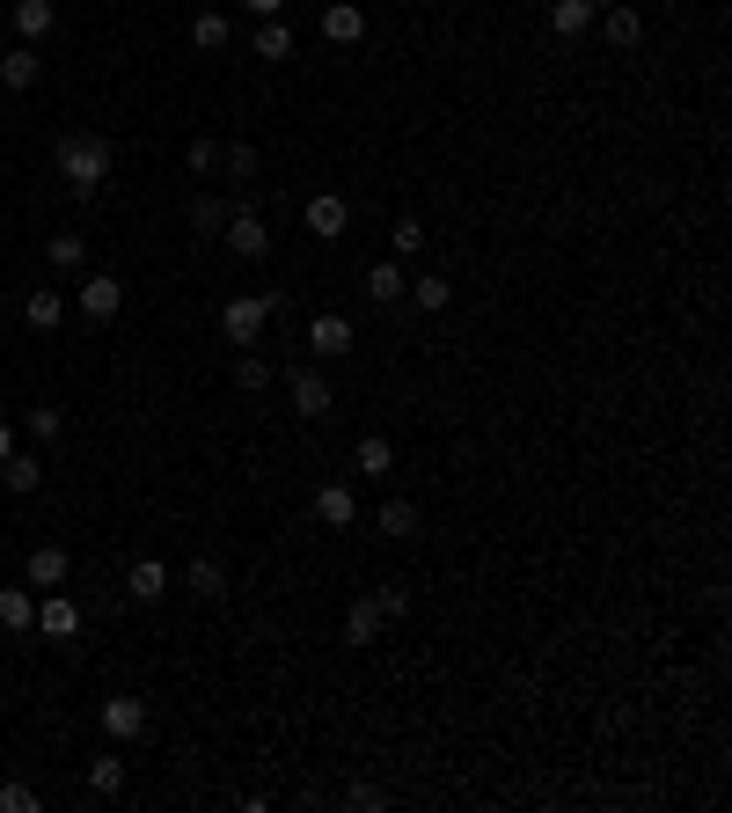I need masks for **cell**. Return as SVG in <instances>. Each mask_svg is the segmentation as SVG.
Masks as SVG:
<instances>
[{"instance_id":"6da1fadb","label":"cell","mask_w":732,"mask_h":813,"mask_svg":"<svg viewBox=\"0 0 732 813\" xmlns=\"http://www.w3.org/2000/svg\"><path fill=\"white\" fill-rule=\"evenodd\" d=\"M59 177H67L73 198H96L110 184V140L103 132H67L59 140Z\"/></svg>"},{"instance_id":"7a4b0ae2","label":"cell","mask_w":732,"mask_h":813,"mask_svg":"<svg viewBox=\"0 0 732 813\" xmlns=\"http://www.w3.org/2000/svg\"><path fill=\"white\" fill-rule=\"evenodd\" d=\"M271 316H279V294H235V301H220V337L235 353H249Z\"/></svg>"},{"instance_id":"3957f363","label":"cell","mask_w":732,"mask_h":813,"mask_svg":"<svg viewBox=\"0 0 732 813\" xmlns=\"http://www.w3.org/2000/svg\"><path fill=\"white\" fill-rule=\"evenodd\" d=\"M286 404H294V418H330V404H337L330 374L323 367H294L286 374Z\"/></svg>"},{"instance_id":"277c9868","label":"cell","mask_w":732,"mask_h":813,"mask_svg":"<svg viewBox=\"0 0 732 813\" xmlns=\"http://www.w3.org/2000/svg\"><path fill=\"white\" fill-rule=\"evenodd\" d=\"M227 249H235V257H249V265H257V257H271V228H264V212L257 206H249V198H243V206H227Z\"/></svg>"},{"instance_id":"5b68a950","label":"cell","mask_w":732,"mask_h":813,"mask_svg":"<svg viewBox=\"0 0 732 813\" xmlns=\"http://www.w3.org/2000/svg\"><path fill=\"white\" fill-rule=\"evenodd\" d=\"M73 308H81L88 323H110L125 308V279H110V271H88L81 286H73Z\"/></svg>"},{"instance_id":"8992f818","label":"cell","mask_w":732,"mask_h":813,"mask_svg":"<svg viewBox=\"0 0 732 813\" xmlns=\"http://www.w3.org/2000/svg\"><path fill=\"white\" fill-rule=\"evenodd\" d=\"M300 220H308V235H315V242H337V235L352 228V206H345V198H337V191H315Z\"/></svg>"},{"instance_id":"52a82bcc","label":"cell","mask_w":732,"mask_h":813,"mask_svg":"<svg viewBox=\"0 0 732 813\" xmlns=\"http://www.w3.org/2000/svg\"><path fill=\"white\" fill-rule=\"evenodd\" d=\"M161 594H169V565H161V557H140V565L125 572V602L132 608H155Z\"/></svg>"},{"instance_id":"ba28073f","label":"cell","mask_w":732,"mask_h":813,"mask_svg":"<svg viewBox=\"0 0 732 813\" xmlns=\"http://www.w3.org/2000/svg\"><path fill=\"white\" fill-rule=\"evenodd\" d=\"M67 549H59V543H37L30 549V565H22V586H37V594H52V586H67Z\"/></svg>"},{"instance_id":"9c48e42d","label":"cell","mask_w":732,"mask_h":813,"mask_svg":"<svg viewBox=\"0 0 732 813\" xmlns=\"http://www.w3.org/2000/svg\"><path fill=\"white\" fill-rule=\"evenodd\" d=\"M103 733H110V741H140V733H147V704H140V696H110V704H103Z\"/></svg>"},{"instance_id":"30bf717a","label":"cell","mask_w":732,"mask_h":813,"mask_svg":"<svg viewBox=\"0 0 732 813\" xmlns=\"http://www.w3.org/2000/svg\"><path fill=\"white\" fill-rule=\"evenodd\" d=\"M323 37H330V44H359L366 37V8L359 0H330V8H323Z\"/></svg>"},{"instance_id":"8fae6325","label":"cell","mask_w":732,"mask_h":813,"mask_svg":"<svg viewBox=\"0 0 732 813\" xmlns=\"http://www.w3.org/2000/svg\"><path fill=\"white\" fill-rule=\"evenodd\" d=\"M37 631H44V637H59V645H67V637L81 631V608H73L67 594H44V602H37Z\"/></svg>"},{"instance_id":"7c38bea8","label":"cell","mask_w":732,"mask_h":813,"mask_svg":"<svg viewBox=\"0 0 732 813\" xmlns=\"http://www.w3.org/2000/svg\"><path fill=\"white\" fill-rule=\"evenodd\" d=\"M308 353H315V359L352 353V323H345V316H315V323H308Z\"/></svg>"},{"instance_id":"4fadbf2b","label":"cell","mask_w":732,"mask_h":813,"mask_svg":"<svg viewBox=\"0 0 732 813\" xmlns=\"http://www.w3.org/2000/svg\"><path fill=\"white\" fill-rule=\"evenodd\" d=\"M315 520L352 528V520H359V498H352V484H323V492H315Z\"/></svg>"},{"instance_id":"5bb4252c","label":"cell","mask_w":732,"mask_h":813,"mask_svg":"<svg viewBox=\"0 0 732 813\" xmlns=\"http://www.w3.org/2000/svg\"><path fill=\"white\" fill-rule=\"evenodd\" d=\"M403 294H410V279H403V265H396V257H382V265L366 271V301H382V308H396Z\"/></svg>"},{"instance_id":"9a60e30c","label":"cell","mask_w":732,"mask_h":813,"mask_svg":"<svg viewBox=\"0 0 732 813\" xmlns=\"http://www.w3.org/2000/svg\"><path fill=\"white\" fill-rule=\"evenodd\" d=\"M601 37H609V44H637V37H645V16H637V8H630V0H615V8H601Z\"/></svg>"},{"instance_id":"2e32d148","label":"cell","mask_w":732,"mask_h":813,"mask_svg":"<svg viewBox=\"0 0 732 813\" xmlns=\"http://www.w3.org/2000/svg\"><path fill=\"white\" fill-rule=\"evenodd\" d=\"M352 469H359V477H388V469H396V440H382V433H366V440L352 447Z\"/></svg>"},{"instance_id":"e0dca14e","label":"cell","mask_w":732,"mask_h":813,"mask_svg":"<svg viewBox=\"0 0 732 813\" xmlns=\"http://www.w3.org/2000/svg\"><path fill=\"white\" fill-rule=\"evenodd\" d=\"M0 631H37V594L30 586H0Z\"/></svg>"},{"instance_id":"ac0fdd59","label":"cell","mask_w":732,"mask_h":813,"mask_svg":"<svg viewBox=\"0 0 732 813\" xmlns=\"http://www.w3.org/2000/svg\"><path fill=\"white\" fill-rule=\"evenodd\" d=\"M37 73H44L37 44H16V52H0V81H8V89H37Z\"/></svg>"},{"instance_id":"d6986e66","label":"cell","mask_w":732,"mask_h":813,"mask_svg":"<svg viewBox=\"0 0 732 813\" xmlns=\"http://www.w3.org/2000/svg\"><path fill=\"white\" fill-rule=\"evenodd\" d=\"M52 22H59V8H52V0H16V37H22V44L52 37Z\"/></svg>"},{"instance_id":"ffe728a7","label":"cell","mask_w":732,"mask_h":813,"mask_svg":"<svg viewBox=\"0 0 732 813\" xmlns=\"http://www.w3.org/2000/svg\"><path fill=\"white\" fill-rule=\"evenodd\" d=\"M22 323H30V330H59V323H67V294H52V286L30 294V301H22Z\"/></svg>"},{"instance_id":"44dd1931","label":"cell","mask_w":732,"mask_h":813,"mask_svg":"<svg viewBox=\"0 0 732 813\" xmlns=\"http://www.w3.org/2000/svg\"><path fill=\"white\" fill-rule=\"evenodd\" d=\"M382 608H374V602H352L345 608V645H374V637H382Z\"/></svg>"},{"instance_id":"7402d4cb","label":"cell","mask_w":732,"mask_h":813,"mask_svg":"<svg viewBox=\"0 0 732 813\" xmlns=\"http://www.w3.org/2000/svg\"><path fill=\"white\" fill-rule=\"evenodd\" d=\"M0 484H8V492H22V498H30L37 484H44V462H37V455H8V462H0Z\"/></svg>"},{"instance_id":"603a6c76","label":"cell","mask_w":732,"mask_h":813,"mask_svg":"<svg viewBox=\"0 0 732 813\" xmlns=\"http://www.w3.org/2000/svg\"><path fill=\"white\" fill-rule=\"evenodd\" d=\"M184 586H191L198 602H220V594H227V572L212 565V557H191V572H184Z\"/></svg>"},{"instance_id":"cb8c5ba5","label":"cell","mask_w":732,"mask_h":813,"mask_svg":"<svg viewBox=\"0 0 732 813\" xmlns=\"http://www.w3.org/2000/svg\"><path fill=\"white\" fill-rule=\"evenodd\" d=\"M550 30H557V37H586L593 30V8H586V0H557V8H550Z\"/></svg>"},{"instance_id":"d4e9b609","label":"cell","mask_w":732,"mask_h":813,"mask_svg":"<svg viewBox=\"0 0 732 813\" xmlns=\"http://www.w3.org/2000/svg\"><path fill=\"white\" fill-rule=\"evenodd\" d=\"M235 389H249V396H257V389H271V359H264L257 345H249V353L235 359Z\"/></svg>"},{"instance_id":"484cf974","label":"cell","mask_w":732,"mask_h":813,"mask_svg":"<svg viewBox=\"0 0 732 813\" xmlns=\"http://www.w3.org/2000/svg\"><path fill=\"white\" fill-rule=\"evenodd\" d=\"M374 528L382 535H418V506H410V498H388V506L374 513Z\"/></svg>"},{"instance_id":"4316f807","label":"cell","mask_w":732,"mask_h":813,"mask_svg":"<svg viewBox=\"0 0 732 813\" xmlns=\"http://www.w3.org/2000/svg\"><path fill=\"white\" fill-rule=\"evenodd\" d=\"M257 59H271V67H279V59H294V30H286L279 16H271V22L257 30Z\"/></svg>"},{"instance_id":"83f0119b","label":"cell","mask_w":732,"mask_h":813,"mask_svg":"<svg viewBox=\"0 0 732 813\" xmlns=\"http://www.w3.org/2000/svg\"><path fill=\"white\" fill-rule=\"evenodd\" d=\"M403 301H410V308H425V316H439V308L454 301V286H447V279H439V271H433V279H418V286H410V294H403Z\"/></svg>"},{"instance_id":"f1b7e54d","label":"cell","mask_w":732,"mask_h":813,"mask_svg":"<svg viewBox=\"0 0 732 813\" xmlns=\"http://www.w3.org/2000/svg\"><path fill=\"white\" fill-rule=\"evenodd\" d=\"M88 792H125V762L118 755H96V762H88Z\"/></svg>"},{"instance_id":"f546056e","label":"cell","mask_w":732,"mask_h":813,"mask_svg":"<svg viewBox=\"0 0 732 813\" xmlns=\"http://www.w3.org/2000/svg\"><path fill=\"white\" fill-rule=\"evenodd\" d=\"M44 257H52L59 271H81L88 265V242H81V235H52V242H44Z\"/></svg>"},{"instance_id":"4dcf8cb0","label":"cell","mask_w":732,"mask_h":813,"mask_svg":"<svg viewBox=\"0 0 732 813\" xmlns=\"http://www.w3.org/2000/svg\"><path fill=\"white\" fill-rule=\"evenodd\" d=\"M227 37H235V30H227V16H212V8H206V16L191 22V44H198V52H220Z\"/></svg>"},{"instance_id":"1f68e13d","label":"cell","mask_w":732,"mask_h":813,"mask_svg":"<svg viewBox=\"0 0 732 813\" xmlns=\"http://www.w3.org/2000/svg\"><path fill=\"white\" fill-rule=\"evenodd\" d=\"M59 425H67V418H59L52 404H37V410H22V433H30V440H59Z\"/></svg>"},{"instance_id":"d6a6232c","label":"cell","mask_w":732,"mask_h":813,"mask_svg":"<svg viewBox=\"0 0 732 813\" xmlns=\"http://www.w3.org/2000/svg\"><path fill=\"white\" fill-rule=\"evenodd\" d=\"M191 228L198 235H220L227 228V206H220V198H191Z\"/></svg>"},{"instance_id":"836d02e7","label":"cell","mask_w":732,"mask_h":813,"mask_svg":"<svg viewBox=\"0 0 732 813\" xmlns=\"http://www.w3.org/2000/svg\"><path fill=\"white\" fill-rule=\"evenodd\" d=\"M366 602L382 608V616H410V586H374Z\"/></svg>"},{"instance_id":"e575fe53","label":"cell","mask_w":732,"mask_h":813,"mask_svg":"<svg viewBox=\"0 0 732 813\" xmlns=\"http://www.w3.org/2000/svg\"><path fill=\"white\" fill-rule=\"evenodd\" d=\"M418 249H425V220L403 212V220H396V257H418Z\"/></svg>"},{"instance_id":"d590c367","label":"cell","mask_w":732,"mask_h":813,"mask_svg":"<svg viewBox=\"0 0 732 813\" xmlns=\"http://www.w3.org/2000/svg\"><path fill=\"white\" fill-rule=\"evenodd\" d=\"M227 177H235V184H249V177H257V147H227Z\"/></svg>"},{"instance_id":"8d00e7d4","label":"cell","mask_w":732,"mask_h":813,"mask_svg":"<svg viewBox=\"0 0 732 813\" xmlns=\"http://www.w3.org/2000/svg\"><path fill=\"white\" fill-rule=\"evenodd\" d=\"M0 813H37V792L30 784H0Z\"/></svg>"},{"instance_id":"74e56055","label":"cell","mask_w":732,"mask_h":813,"mask_svg":"<svg viewBox=\"0 0 732 813\" xmlns=\"http://www.w3.org/2000/svg\"><path fill=\"white\" fill-rule=\"evenodd\" d=\"M220 169V140H191V177H212Z\"/></svg>"},{"instance_id":"f35d334b","label":"cell","mask_w":732,"mask_h":813,"mask_svg":"<svg viewBox=\"0 0 732 813\" xmlns=\"http://www.w3.org/2000/svg\"><path fill=\"white\" fill-rule=\"evenodd\" d=\"M345 806H359V813H374V806H388V799H382V792H374V784H352V792H345Z\"/></svg>"},{"instance_id":"ab89813d","label":"cell","mask_w":732,"mask_h":813,"mask_svg":"<svg viewBox=\"0 0 732 813\" xmlns=\"http://www.w3.org/2000/svg\"><path fill=\"white\" fill-rule=\"evenodd\" d=\"M243 8H249L257 22H271V16H279V0H243Z\"/></svg>"},{"instance_id":"60d3db41","label":"cell","mask_w":732,"mask_h":813,"mask_svg":"<svg viewBox=\"0 0 732 813\" xmlns=\"http://www.w3.org/2000/svg\"><path fill=\"white\" fill-rule=\"evenodd\" d=\"M16 455V425H0V462Z\"/></svg>"},{"instance_id":"b9f144b4","label":"cell","mask_w":732,"mask_h":813,"mask_svg":"<svg viewBox=\"0 0 732 813\" xmlns=\"http://www.w3.org/2000/svg\"><path fill=\"white\" fill-rule=\"evenodd\" d=\"M586 8H593V16H601V8H615V0H586Z\"/></svg>"}]
</instances>
